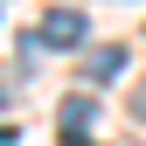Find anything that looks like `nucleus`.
<instances>
[{
    "label": "nucleus",
    "instance_id": "1",
    "mask_svg": "<svg viewBox=\"0 0 146 146\" xmlns=\"http://www.w3.org/2000/svg\"><path fill=\"white\" fill-rule=\"evenodd\" d=\"M35 42L42 49H84V14L77 7H49L42 21H35Z\"/></svg>",
    "mask_w": 146,
    "mask_h": 146
},
{
    "label": "nucleus",
    "instance_id": "2",
    "mask_svg": "<svg viewBox=\"0 0 146 146\" xmlns=\"http://www.w3.org/2000/svg\"><path fill=\"white\" fill-rule=\"evenodd\" d=\"M118 70H125V49H118V42H111V49H90V56H84V77H90V84H111Z\"/></svg>",
    "mask_w": 146,
    "mask_h": 146
},
{
    "label": "nucleus",
    "instance_id": "3",
    "mask_svg": "<svg viewBox=\"0 0 146 146\" xmlns=\"http://www.w3.org/2000/svg\"><path fill=\"white\" fill-rule=\"evenodd\" d=\"M84 125H90V98H70V104H63V132H70V139H77V132H84Z\"/></svg>",
    "mask_w": 146,
    "mask_h": 146
},
{
    "label": "nucleus",
    "instance_id": "4",
    "mask_svg": "<svg viewBox=\"0 0 146 146\" xmlns=\"http://www.w3.org/2000/svg\"><path fill=\"white\" fill-rule=\"evenodd\" d=\"M7 98H14V84H0V104H7Z\"/></svg>",
    "mask_w": 146,
    "mask_h": 146
},
{
    "label": "nucleus",
    "instance_id": "5",
    "mask_svg": "<svg viewBox=\"0 0 146 146\" xmlns=\"http://www.w3.org/2000/svg\"><path fill=\"white\" fill-rule=\"evenodd\" d=\"M0 21H7V0H0Z\"/></svg>",
    "mask_w": 146,
    "mask_h": 146
}]
</instances>
